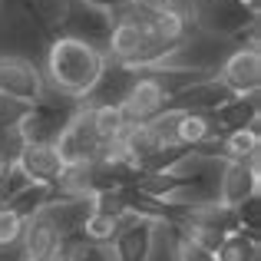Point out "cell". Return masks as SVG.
Returning a JSON list of instances; mask_svg holds the SVG:
<instances>
[{
  "mask_svg": "<svg viewBox=\"0 0 261 261\" xmlns=\"http://www.w3.org/2000/svg\"><path fill=\"white\" fill-rule=\"evenodd\" d=\"M218 159H225V162H255V159H261V129L248 126V129L222 133V139H218Z\"/></svg>",
  "mask_w": 261,
  "mask_h": 261,
  "instance_id": "19",
  "label": "cell"
},
{
  "mask_svg": "<svg viewBox=\"0 0 261 261\" xmlns=\"http://www.w3.org/2000/svg\"><path fill=\"white\" fill-rule=\"evenodd\" d=\"M50 195H53V189L50 185H37V182H30L23 192H17V195L10 198V208L17 212V215H23V218H30V215H37L40 208H43L46 202H50Z\"/></svg>",
  "mask_w": 261,
  "mask_h": 261,
  "instance_id": "24",
  "label": "cell"
},
{
  "mask_svg": "<svg viewBox=\"0 0 261 261\" xmlns=\"http://www.w3.org/2000/svg\"><path fill=\"white\" fill-rule=\"evenodd\" d=\"M136 215H109V212H93V215L83 222L80 228V238L89 245V248H99V245H113L116 235L122 231V225Z\"/></svg>",
  "mask_w": 261,
  "mask_h": 261,
  "instance_id": "20",
  "label": "cell"
},
{
  "mask_svg": "<svg viewBox=\"0 0 261 261\" xmlns=\"http://www.w3.org/2000/svg\"><path fill=\"white\" fill-rule=\"evenodd\" d=\"M76 109H80V102H37V106H30L27 116L17 122L20 136H23V146H40V142L53 146Z\"/></svg>",
  "mask_w": 261,
  "mask_h": 261,
  "instance_id": "5",
  "label": "cell"
},
{
  "mask_svg": "<svg viewBox=\"0 0 261 261\" xmlns=\"http://www.w3.org/2000/svg\"><path fill=\"white\" fill-rule=\"evenodd\" d=\"M215 80L231 96H251L261 89V50L251 46H231L222 66L215 70Z\"/></svg>",
  "mask_w": 261,
  "mask_h": 261,
  "instance_id": "8",
  "label": "cell"
},
{
  "mask_svg": "<svg viewBox=\"0 0 261 261\" xmlns=\"http://www.w3.org/2000/svg\"><path fill=\"white\" fill-rule=\"evenodd\" d=\"M83 261H96V248H89L86 255H83Z\"/></svg>",
  "mask_w": 261,
  "mask_h": 261,
  "instance_id": "34",
  "label": "cell"
},
{
  "mask_svg": "<svg viewBox=\"0 0 261 261\" xmlns=\"http://www.w3.org/2000/svg\"><path fill=\"white\" fill-rule=\"evenodd\" d=\"M0 261H23V251L20 248H0Z\"/></svg>",
  "mask_w": 261,
  "mask_h": 261,
  "instance_id": "33",
  "label": "cell"
},
{
  "mask_svg": "<svg viewBox=\"0 0 261 261\" xmlns=\"http://www.w3.org/2000/svg\"><path fill=\"white\" fill-rule=\"evenodd\" d=\"M0 93L27 106H37L46 93L43 70L30 60H0Z\"/></svg>",
  "mask_w": 261,
  "mask_h": 261,
  "instance_id": "10",
  "label": "cell"
},
{
  "mask_svg": "<svg viewBox=\"0 0 261 261\" xmlns=\"http://www.w3.org/2000/svg\"><path fill=\"white\" fill-rule=\"evenodd\" d=\"M50 33L33 20L23 4H0V60H30L43 63Z\"/></svg>",
  "mask_w": 261,
  "mask_h": 261,
  "instance_id": "2",
  "label": "cell"
},
{
  "mask_svg": "<svg viewBox=\"0 0 261 261\" xmlns=\"http://www.w3.org/2000/svg\"><path fill=\"white\" fill-rule=\"evenodd\" d=\"M251 23H258V17H251L238 0H205L195 17V30L212 33L218 40H235Z\"/></svg>",
  "mask_w": 261,
  "mask_h": 261,
  "instance_id": "9",
  "label": "cell"
},
{
  "mask_svg": "<svg viewBox=\"0 0 261 261\" xmlns=\"http://www.w3.org/2000/svg\"><path fill=\"white\" fill-rule=\"evenodd\" d=\"M155 222H159V218L136 215V218H129V222L122 225V231L113 242L122 261H149L152 245H155Z\"/></svg>",
  "mask_w": 261,
  "mask_h": 261,
  "instance_id": "14",
  "label": "cell"
},
{
  "mask_svg": "<svg viewBox=\"0 0 261 261\" xmlns=\"http://www.w3.org/2000/svg\"><path fill=\"white\" fill-rule=\"evenodd\" d=\"M261 195V159L255 162H225L215 178V202L235 212L245 198Z\"/></svg>",
  "mask_w": 261,
  "mask_h": 261,
  "instance_id": "7",
  "label": "cell"
},
{
  "mask_svg": "<svg viewBox=\"0 0 261 261\" xmlns=\"http://www.w3.org/2000/svg\"><path fill=\"white\" fill-rule=\"evenodd\" d=\"M133 80H136V70H129V66H122V63H109L106 60L102 73L96 76V83L89 86V93L80 99V106H86V109H93V106H119V102L126 99Z\"/></svg>",
  "mask_w": 261,
  "mask_h": 261,
  "instance_id": "12",
  "label": "cell"
},
{
  "mask_svg": "<svg viewBox=\"0 0 261 261\" xmlns=\"http://www.w3.org/2000/svg\"><path fill=\"white\" fill-rule=\"evenodd\" d=\"M169 106H172V96L162 89L159 80H155L149 70H136L133 86H129L126 99L119 102V113H122L126 122L142 126V122H152L159 113H166Z\"/></svg>",
  "mask_w": 261,
  "mask_h": 261,
  "instance_id": "4",
  "label": "cell"
},
{
  "mask_svg": "<svg viewBox=\"0 0 261 261\" xmlns=\"http://www.w3.org/2000/svg\"><path fill=\"white\" fill-rule=\"evenodd\" d=\"M139 10H146V13H162V10H169V0H133Z\"/></svg>",
  "mask_w": 261,
  "mask_h": 261,
  "instance_id": "30",
  "label": "cell"
},
{
  "mask_svg": "<svg viewBox=\"0 0 261 261\" xmlns=\"http://www.w3.org/2000/svg\"><path fill=\"white\" fill-rule=\"evenodd\" d=\"M27 109H30L27 102L10 99V96L0 93V129H4V126H17V122L27 116Z\"/></svg>",
  "mask_w": 261,
  "mask_h": 261,
  "instance_id": "29",
  "label": "cell"
},
{
  "mask_svg": "<svg viewBox=\"0 0 261 261\" xmlns=\"http://www.w3.org/2000/svg\"><path fill=\"white\" fill-rule=\"evenodd\" d=\"M235 225L242 231L258 235L261 231V195H251V198H245V202L238 205L235 208Z\"/></svg>",
  "mask_w": 261,
  "mask_h": 261,
  "instance_id": "27",
  "label": "cell"
},
{
  "mask_svg": "<svg viewBox=\"0 0 261 261\" xmlns=\"http://www.w3.org/2000/svg\"><path fill=\"white\" fill-rule=\"evenodd\" d=\"M86 4H96V7H102V10H109L113 13L116 7H122V4H129V0H86Z\"/></svg>",
  "mask_w": 261,
  "mask_h": 261,
  "instance_id": "32",
  "label": "cell"
},
{
  "mask_svg": "<svg viewBox=\"0 0 261 261\" xmlns=\"http://www.w3.org/2000/svg\"><path fill=\"white\" fill-rule=\"evenodd\" d=\"M102 66H106V57L99 46H89L76 37L57 33V37H50L40 70H43V83L50 93L80 102L89 93V86L96 83V76L102 73Z\"/></svg>",
  "mask_w": 261,
  "mask_h": 261,
  "instance_id": "1",
  "label": "cell"
},
{
  "mask_svg": "<svg viewBox=\"0 0 261 261\" xmlns=\"http://www.w3.org/2000/svg\"><path fill=\"white\" fill-rule=\"evenodd\" d=\"M195 30V27L189 23V20L182 17V13H175V10H162V13H152V33L159 37V43H166L169 50L172 46H178L189 33Z\"/></svg>",
  "mask_w": 261,
  "mask_h": 261,
  "instance_id": "23",
  "label": "cell"
},
{
  "mask_svg": "<svg viewBox=\"0 0 261 261\" xmlns=\"http://www.w3.org/2000/svg\"><path fill=\"white\" fill-rule=\"evenodd\" d=\"M109 30H113V13L109 10H102V7H96V4H86V0H73L70 10H66V20H63V30L60 33L76 37V40H83V43L99 46L102 50Z\"/></svg>",
  "mask_w": 261,
  "mask_h": 261,
  "instance_id": "11",
  "label": "cell"
},
{
  "mask_svg": "<svg viewBox=\"0 0 261 261\" xmlns=\"http://www.w3.org/2000/svg\"><path fill=\"white\" fill-rule=\"evenodd\" d=\"M27 218L17 215L10 205H0V248H20Z\"/></svg>",
  "mask_w": 261,
  "mask_h": 261,
  "instance_id": "26",
  "label": "cell"
},
{
  "mask_svg": "<svg viewBox=\"0 0 261 261\" xmlns=\"http://www.w3.org/2000/svg\"><path fill=\"white\" fill-rule=\"evenodd\" d=\"M228 99H235V96L218 83L215 76H205V80H198V83H192L189 89H182L172 99V106L175 109H198V113H215V109L225 106Z\"/></svg>",
  "mask_w": 261,
  "mask_h": 261,
  "instance_id": "17",
  "label": "cell"
},
{
  "mask_svg": "<svg viewBox=\"0 0 261 261\" xmlns=\"http://www.w3.org/2000/svg\"><path fill=\"white\" fill-rule=\"evenodd\" d=\"M63 155L57 152V146H46V142H40V146H23L20 149V159H17V169L23 172L30 182L37 185H50L60 178L63 172Z\"/></svg>",
  "mask_w": 261,
  "mask_h": 261,
  "instance_id": "13",
  "label": "cell"
},
{
  "mask_svg": "<svg viewBox=\"0 0 261 261\" xmlns=\"http://www.w3.org/2000/svg\"><path fill=\"white\" fill-rule=\"evenodd\" d=\"M238 4H242V0H238Z\"/></svg>",
  "mask_w": 261,
  "mask_h": 261,
  "instance_id": "35",
  "label": "cell"
},
{
  "mask_svg": "<svg viewBox=\"0 0 261 261\" xmlns=\"http://www.w3.org/2000/svg\"><path fill=\"white\" fill-rule=\"evenodd\" d=\"M172 261H215V255L202 251L198 245H192L189 238L172 225Z\"/></svg>",
  "mask_w": 261,
  "mask_h": 261,
  "instance_id": "28",
  "label": "cell"
},
{
  "mask_svg": "<svg viewBox=\"0 0 261 261\" xmlns=\"http://www.w3.org/2000/svg\"><path fill=\"white\" fill-rule=\"evenodd\" d=\"M53 146H57V152L63 155L66 166H70V162H96V159H102V152H106V142L96 136L86 106H80L76 113L70 116L66 129L60 133V139L53 142Z\"/></svg>",
  "mask_w": 261,
  "mask_h": 261,
  "instance_id": "6",
  "label": "cell"
},
{
  "mask_svg": "<svg viewBox=\"0 0 261 261\" xmlns=\"http://www.w3.org/2000/svg\"><path fill=\"white\" fill-rule=\"evenodd\" d=\"M215 261H261V235L231 228L215 248Z\"/></svg>",
  "mask_w": 261,
  "mask_h": 261,
  "instance_id": "21",
  "label": "cell"
},
{
  "mask_svg": "<svg viewBox=\"0 0 261 261\" xmlns=\"http://www.w3.org/2000/svg\"><path fill=\"white\" fill-rule=\"evenodd\" d=\"M231 40H218L212 33L202 30H192L189 37L182 40L178 46L166 53L159 66H169V70H192V73H205V76H215V70L222 66V60L228 57L231 50Z\"/></svg>",
  "mask_w": 261,
  "mask_h": 261,
  "instance_id": "3",
  "label": "cell"
},
{
  "mask_svg": "<svg viewBox=\"0 0 261 261\" xmlns=\"http://www.w3.org/2000/svg\"><path fill=\"white\" fill-rule=\"evenodd\" d=\"M60 238H63V235L57 231V225H53L50 218L43 215V212L30 215V218H27V225H23V238H20L23 261H40V258H46L53 248H57Z\"/></svg>",
  "mask_w": 261,
  "mask_h": 261,
  "instance_id": "16",
  "label": "cell"
},
{
  "mask_svg": "<svg viewBox=\"0 0 261 261\" xmlns=\"http://www.w3.org/2000/svg\"><path fill=\"white\" fill-rule=\"evenodd\" d=\"M215 122H218V129H222V133L261 126V93L235 96V99H228L225 106L215 109Z\"/></svg>",
  "mask_w": 261,
  "mask_h": 261,
  "instance_id": "18",
  "label": "cell"
},
{
  "mask_svg": "<svg viewBox=\"0 0 261 261\" xmlns=\"http://www.w3.org/2000/svg\"><path fill=\"white\" fill-rule=\"evenodd\" d=\"M70 4L73 0H23V7L33 13V20H37L50 37H57V33L63 30V20H66Z\"/></svg>",
  "mask_w": 261,
  "mask_h": 261,
  "instance_id": "22",
  "label": "cell"
},
{
  "mask_svg": "<svg viewBox=\"0 0 261 261\" xmlns=\"http://www.w3.org/2000/svg\"><path fill=\"white\" fill-rule=\"evenodd\" d=\"M96 261H122L119 251H116V245H99L96 248Z\"/></svg>",
  "mask_w": 261,
  "mask_h": 261,
  "instance_id": "31",
  "label": "cell"
},
{
  "mask_svg": "<svg viewBox=\"0 0 261 261\" xmlns=\"http://www.w3.org/2000/svg\"><path fill=\"white\" fill-rule=\"evenodd\" d=\"M89 122H93L96 136H99L102 142H113L116 136H119V129L126 126L119 106H93V109H89Z\"/></svg>",
  "mask_w": 261,
  "mask_h": 261,
  "instance_id": "25",
  "label": "cell"
},
{
  "mask_svg": "<svg viewBox=\"0 0 261 261\" xmlns=\"http://www.w3.org/2000/svg\"><path fill=\"white\" fill-rule=\"evenodd\" d=\"M222 136L215 122V113H198V109H182L175 126V146L182 149H202Z\"/></svg>",
  "mask_w": 261,
  "mask_h": 261,
  "instance_id": "15",
  "label": "cell"
}]
</instances>
